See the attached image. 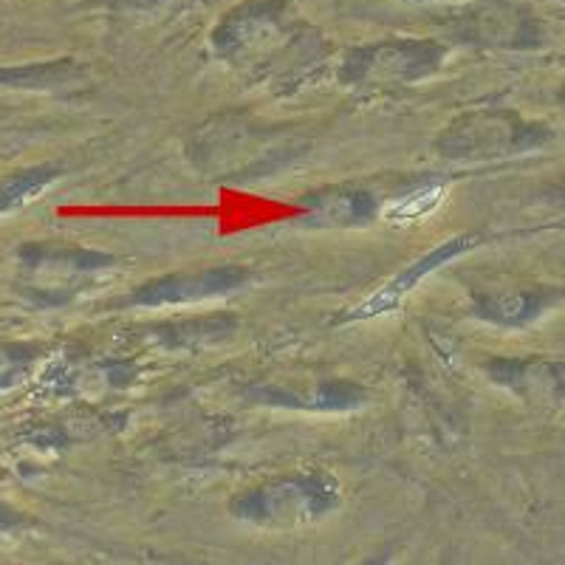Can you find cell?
Instances as JSON below:
<instances>
[{"label": "cell", "instance_id": "cell-8", "mask_svg": "<svg viewBox=\"0 0 565 565\" xmlns=\"http://www.w3.org/2000/svg\"><path fill=\"white\" fill-rule=\"evenodd\" d=\"M441 201H444V186H424V190H418L416 195H411V199H405V201H398L393 210H387V221H393V224L418 221V218H424L427 212L436 210Z\"/></svg>", "mask_w": 565, "mask_h": 565}, {"label": "cell", "instance_id": "cell-5", "mask_svg": "<svg viewBox=\"0 0 565 565\" xmlns=\"http://www.w3.org/2000/svg\"><path fill=\"white\" fill-rule=\"evenodd\" d=\"M57 170L54 168H32V170H18V173L0 175V215L26 206L29 201L38 199L43 190L57 181Z\"/></svg>", "mask_w": 565, "mask_h": 565}, {"label": "cell", "instance_id": "cell-3", "mask_svg": "<svg viewBox=\"0 0 565 565\" xmlns=\"http://www.w3.org/2000/svg\"><path fill=\"white\" fill-rule=\"evenodd\" d=\"M503 382H509L512 387H518L521 393L529 396H548V398H565V367L563 365H523V362H514V365H503Z\"/></svg>", "mask_w": 565, "mask_h": 565}, {"label": "cell", "instance_id": "cell-1", "mask_svg": "<svg viewBox=\"0 0 565 565\" xmlns=\"http://www.w3.org/2000/svg\"><path fill=\"white\" fill-rule=\"evenodd\" d=\"M469 246H472V238H452L447 241L444 246H438L436 252H430L427 257H422V260H416V264L411 266V269H405L398 277H393L391 282H387L385 289L376 291V295L371 297V300H365L360 306V309L353 311L351 320H356V317H376V315H385V311H393L398 306V302L405 300L407 295H411L413 289H416L418 282L424 280V277L430 275V271L441 269L447 260H452V257H458L461 252H467Z\"/></svg>", "mask_w": 565, "mask_h": 565}, {"label": "cell", "instance_id": "cell-2", "mask_svg": "<svg viewBox=\"0 0 565 565\" xmlns=\"http://www.w3.org/2000/svg\"><path fill=\"white\" fill-rule=\"evenodd\" d=\"M244 280V269H215L204 271V275L190 277H168V280L153 282L145 291L136 295V302L145 306H164V302H195L206 300V297L224 295V291L235 289Z\"/></svg>", "mask_w": 565, "mask_h": 565}, {"label": "cell", "instance_id": "cell-6", "mask_svg": "<svg viewBox=\"0 0 565 565\" xmlns=\"http://www.w3.org/2000/svg\"><path fill=\"white\" fill-rule=\"evenodd\" d=\"M543 309L540 297L534 295H514V297H501V300L487 302L483 315L492 317L494 322H507V326H521V322L532 320L537 311Z\"/></svg>", "mask_w": 565, "mask_h": 565}, {"label": "cell", "instance_id": "cell-4", "mask_svg": "<svg viewBox=\"0 0 565 565\" xmlns=\"http://www.w3.org/2000/svg\"><path fill=\"white\" fill-rule=\"evenodd\" d=\"M317 487H300V489H266L257 498H252L249 514L252 518H282L286 512H315L317 507H326L322 492H315Z\"/></svg>", "mask_w": 565, "mask_h": 565}, {"label": "cell", "instance_id": "cell-7", "mask_svg": "<svg viewBox=\"0 0 565 565\" xmlns=\"http://www.w3.org/2000/svg\"><path fill=\"white\" fill-rule=\"evenodd\" d=\"M371 210L367 195H334L315 212V218H320L322 224H351V221L367 218Z\"/></svg>", "mask_w": 565, "mask_h": 565}]
</instances>
